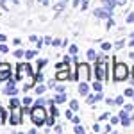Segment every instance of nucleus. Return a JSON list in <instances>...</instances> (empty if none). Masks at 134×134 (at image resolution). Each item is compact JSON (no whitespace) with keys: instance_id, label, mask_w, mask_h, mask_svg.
I'll return each instance as SVG.
<instances>
[{"instance_id":"nucleus-59","label":"nucleus","mask_w":134,"mask_h":134,"mask_svg":"<svg viewBox=\"0 0 134 134\" xmlns=\"http://www.w3.org/2000/svg\"><path fill=\"white\" fill-rule=\"evenodd\" d=\"M131 73H132V77H134V66H132V70H131Z\"/></svg>"},{"instance_id":"nucleus-30","label":"nucleus","mask_w":134,"mask_h":134,"mask_svg":"<svg viewBox=\"0 0 134 134\" xmlns=\"http://www.w3.org/2000/svg\"><path fill=\"white\" fill-rule=\"evenodd\" d=\"M7 52H9V47L4 45V43H0V54H7Z\"/></svg>"},{"instance_id":"nucleus-34","label":"nucleus","mask_w":134,"mask_h":134,"mask_svg":"<svg viewBox=\"0 0 134 134\" xmlns=\"http://www.w3.org/2000/svg\"><path fill=\"white\" fill-rule=\"evenodd\" d=\"M45 90H47V88H45V86H36V93H38V95H41V93H45Z\"/></svg>"},{"instance_id":"nucleus-22","label":"nucleus","mask_w":134,"mask_h":134,"mask_svg":"<svg viewBox=\"0 0 134 134\" xmlns=\"http://www.w3.org/2000/svg\"><path fill=\"white\" fill-rule=\"evenodd\" d=\"M109 120H111V124H113V125H118V124H122V118H120V114H118V116H111Z\"/></svg>"},{"instance_id":"nucleus-11","label":"nucleus","mask_w":134,"mask_h":134,"mask_svg":"<svg viewBox=\"0 0 134 134\" xmlns=\"http://www.w3.org/2000/svg\"><path fill=\"white\" fill-rule=\"evenodd\" d=\"M16 4H18V0H0V5L4 11H11L13 5H16Z\"/></svg>"},{"instance_id":"nucleus-37","label":"nucleus","mask_w":134,"mask_h":134,"mask_svg":"<svg viewBox=\"0 0 134 134\" xmlns=\"http://www.w3.org/2000/svg\"><path fill=\"white\" fill-rule=\"evenodd\" d=\"M124 109H125V111H129V113H131V111L134 109V104H125V105H124Z\"/></svg>"},{"instance_id":"nucleus-1","label":"nucleus","mask_w":134,"mask_h":134,"mask_svg":"<svg viewBox=\"0 0 134 134\" xmlns=\"http://www.w3.org/2000/svg\"><path fill=\"white\" fill-rule=\"evenodd\" d=\"M47 109H45V105H40V104H36L34 107L31 109V120L34 125H38V127H41L45 122H47Z\"/></svg>"},{"instance_id":"nucleus-44","label":"nucleus","mask_w":134,"mask_h":134,"mask_svg":"<svg viewBox=\"0 0 134 134\" xmlns=\"http://www.w3.org/2000/svg\"><path fill=\"white\" fill-rule=\"evenodd\" d=\"M116 2V5H125L127 4V0H114Z\"/></svg>"},{"instance_id":"nucleus-55","label":"nucleus","mask_w":134,"mask_h":134,"mask_svg":"<svg viewBox=\"0 0 134 134\" xmlns=\"http://www.w3.org/2000/svg\"><path fill=\"white\" fill-rule=\"evenodd\" d=\"M40 4H45V5H48V0H38Z\"/></svg>"},{"instance_id":"nucleus-42","label":"nucleus","mask_w":134,"mask_h":134,"mask_svg":"<svg viewBox=\"0 0 134 134\" xmlns=\"http://www.w3.org/2000/svg\"><path fill=\"white\" fill-rule=\"evenodd\" d=\"M13 43H14V47H20V45H21V40H18V38H14V40H13Z\"/></svg>"},{"instance_id":"nucleus-2","label":"nucleus","mask_w":134,"mask_h":134,"mask_svg":"<svg viewBox=\"0 0 134 134\" xmlns=\"http://www.w3.org/2000/svg\"><path fill=\"white\" fill-rule=\"evenodd\" d=\"M72 79L75 82H81V81H90L91 79V68L88 63H81L77 64V70L72 72Z\"/></svg>"},{"instance_id":"nucleus-10","label":"nucleus","mask_w":134,"mask_h":134,"mask_svg":"<svg viewBox=\"0 0 134 134\" xmlns=\"http://www.w3.org/2000/svg\"><path fill=\"white\" fill-rule=\"evenodd\" d=\"M66 79H72V73L68 72V70H57L55 81H66Z\"/></svg>"},{"instance_id":"nucleus-19","label":"nucleus","mask_w":134,"mask_h":134,"mask_svg":"<svg viewBox=\"0 0 134 134\" xmlns=\"http://www.w3.org/2000/svg\"><path fill=\"white\" fill-rule=\"evenodd\" d=\"M73 132H75V134H84V132H86V129H84L82 125L75 124V127H73Z\"/></svg>"},{"instance_id":"nucleus-49","label":"nucleus","mask_w":134,"mask_h":134,"mask_svg":"<svg viewBox=\"0 0 134 134\" xmlns=\"http://www.w3.org/2000/svg\"><path fill=\"white\" fill-rule=\"evenodd\" d=\"M105 132H113V124H111V125H105Z\"/></svg>"},{"instance_id":"nucleus-13","label":"nucleus","mask_w":134,"mask_h":134,"mask_svg":"<svg viewBox=\"0 0 134 134\" xmlns=\"http://www.w3.org/2000/svg\"><path fill=\"white\" fill-rule=\"evenodd\" d=\"M100 2H102L104 7H105V9H109V11H113L114 5H116V2H114V0H100Z\"/></svg>"},{"instance_id":"nucleus-21","label":"nucleus","mask_w":134,"mask_h":134,"mask_svg":"<svg viewBox=\"0 0 134 134\" xmlns=\"http://www.w3.org/2000/svg\"><path fill=\"white\" fill-rule=\"evenodd\" d=\"M86 102L88 104H95L97 102V95H90V93H88V95H86Z\"/></svg>"},{"instance_id":"nucleus-17","label":"nucleus","mask_w":134,"mask_h":134,"mask_svg":"<svg viewBox=\"0 0 134 134\" xmlns=\"http://www.w3.org/2000/svg\"><path fill=\"white\" fill-rule=\"evenodd\" d=\"M36 55H38V48H36V50H27V52H25V57H27L29 61H31V59H34Z\"/></svg>"},{"instance_id":"nucleus-20","label":"nucleus","mask_w":134,"mask_h":134,"mask_svg":"<svg viewBox=\"0 0 134 134\" xmlns=\"http://www.w3.org/2000/svg\"><path fill=\"white\" fill-rule=\"evenodd\" d=\"M11 107H13V109H18V107H20V100H18V98H16V95H14V98H11Z\"/></svg>"},{"instance_id":"nucleus-47","label":"nucleus","mask_w":134,"mask_h":134,"mask_svg":"<svg viewBox=\"0 0 134 134\" xmlns=\"http://www.w3.org/2000/svg\"><path fill=\"white\" fill-rule=\"evenodd\" d=\"M81 9H82V11H86V9H88V0H84V2H82V5H81Z\"/></svg>"},{"instance_id":"nucleus-50","label":"nucleus","mask_w":134,"mask_h":134,"mask_svg":"<svg viewBox=\"0 0 134 134\" xmlns=\"http://www.w3.org/2000/svg\"><path fill=\"white\" fill-rule=\"evenodd\" d=\"M54 131H55V132H63V129H61V125H55V127H54Z\"/></svg>"},{"instance_id":"nucleus-40","label":"nucleus","mask_w":134,"mask_h":134,"mask_svg":"<svg viewBox=\"0 0 134 134\" xmlns=\"http://www.w3.org/2000/svg\"><path fill=\"white\" fill-rule=\"evenodd\" d=\"M52 45H54V47H61L63 41H61V40H52Z\"/></svg>"},{"instance_id":"nucleus-60","label":"nucleus","mask_w":134,"mask_h":134,"mask_svg":"<svg viewBox=\"0 0 134 134\" xmlns=\"http://www.w3.org/2000/svg\"><path fill=\"white\" fill-rule=\"evenodd\" d=\"M64 2H66V0H64Z\"/></svg>"},{"instance_id":"nucleus-32","label":"nucleus","mask_w":134,"mask_h":134,"mask_svg":"<svg viewBox=\"0 0 134 134\" xmlns=\"http://www.w3.org/2000/svg\"><path fill=\"white\" fill-rule=\"evenodd\" d=\"M125 47V41H116L114 43V48H116V50H120V48H124Z\"/></svg>"},{"instance_id":"nucleus-8","label":"nucleus","mask_w":134,"mask_h":134,"mask_svg":"<svg viewBox=\"0 0 134 134\" xmlns=\"http://www.w3.org/2000/svg\"><path fill=\"white\" fill-rule=\"evenodd\" d=\"M20 114L21 113H18V109H16V111L13 109V113H11V116H9V124L14 125V127H16V125H21V116Z\"/></svg>"},{"instance_id":"nucleus-27","label":"nucleus","mask_w":134,"mask_h":134,"mask_svg":"<svg viewBox=\"0 0 134 134\" xmlns=\"http://www.w3.org/2000/svg\"><path fill=\"white\" fill-rule=\"evenodd\" d=\"M70 109H72V111H77V109H79V102H77V100H70Z\"/></svg>"},{"instance_id":"nucleus-26","label":"nucleus","mask_w":134,"mask_h":134,"mask_svg":"<svg viewBox=\"0 0 134 134\" xmlns=\"http://www.w3.org/2000/svg\"><path fill=\"white\" fill-rule=\"evenodd\" d=\"M100 47H102V50H104V52H107V50H111V48H113V45H111V43H107V41H104Z\"/></svg>"},{"instance_id":"nucleus-46","label":"nucleus","mask_w":134,"mask_h":134,"mask_svg":"<svg viewBox=\"0 0 134 134\" xmlns=\"http://www.w3.org/2000/svg\"><path fill=\"white\" fill-rule=\"evenodd\" d=\"M66 118H68V120H72V118H73V113H72V109H70V111H66Z\"/></svg>"},{"instance_id":"nucleus-53","label":"nucleus","mask_w":134,"mask_h":134,"mask_svg":"<svg viewBox=\"0 0 134 134\" xmlns=\"http://www.w3.org/2000/svg\"><path fill=\"white\" fill-rule=\"evenodd\" d=\"M72 122H73V124H79L81 120H79V116H73V118H72Z\"/></svg>"},{"instance_id":"nucleus-5","label":"nucleus","mask_w":134,"mask_h":134,"mask_svg":"<svg viewBox=\"0 0 134 134\" xmlns=\"http://www.w3.org/2000/svg\"><path fill=\"white\" fill-rule=\"evenodd\" d=\"M11 79V66L7 63H0V84Z\"/></svg>"},{"instance_id":"nucleus-38","label":"nucleus","mask_w":134,"mask_h":134,"mask_svg":"<svg viewBox=\"0 0 134 134\" xmlns=\"http://www.w3.org/2000/svg\"><path fill=\"white\" fill-rule=\"evenodd\" d=\"M111 27H114V20L113 18H107V29H111Z\"/></svg>"},{"instance_id":"nucleus-18","label":"nucleus","mask_w":134,"mask_h":134,"mask_svg":"<svg viewBox=\"0 0 134 134\" xmlns=\"http://www.w3.org/2000/svg\"><path fill=\"white\" fill-rule=\"evenodd\" d=\"M86 55H88V61H93V59H97V52L93 50V48H90V50L86 52Z\"/></svg>"},{"instance_id":"nucleus-43","label":"nucleus","mask_w":134,"mask_h":134,"mask_svg":"<svg viewBox=\"0 0 134 134\" xmlns=\"http://www.w3.org/2000/svg\"><path fill=\"white\" fill-rule=\"evenodd\" d=\"M93 131H95V132H100L102 129H100V125H98V124H95V125H93Z\"/></svg>"},{"instance_id":"nucleus-61","label":"nucleus","mask_w":134,"mask_h":134,"mask_svg":"<svg viewBox=\"0 0 134 134\" xmlns=\"http://www.w3.org/2000/svg\"><path fill=\"white\" fill-rule=\"evenodd\" d=\"M132 98H134V97H132Z\"/></svg>"},{"instance_id":"nucleus-31","label":"nucleus","mask_w":134,"mask_h":134,"mask_svg":"<svg viewBox=\"0 0 134 134\" xmlns=\"http://www.w3.org/2000/svg\"><path fill=\"white\" fill-rule=\"evenodd\" d=\"M125 21H127V23H132L134 21V13H129V14L125 16Z\"/></svg>"},{"instance_id":"nucleus-4","label":"nucleus","mask_w":134,"mask_h":134,"mask_svg":"<svg viewBox=\"0 0 134 134\" xmlns=\"http://www.w3.org/2000/svg\"><path fill=\"white\" fill-rule=\"evenodd\" d=\"M25 75H31L32 77V68H31V64L29 63H23V64H20L18 66V72H16V81H20V79H23Z\"/></svg>"},{"instance_id":"nucleus-48","label":"nucleus","mask_w":134,"mask_h":134,"mask_svg":"<svg viewBox=\"0 0 134 134\" xmlns=\"http://www.w3.org/2000/svg\"><path fill=\"white\" fill-rule=\"evenodd\" d=\"M109 118V113H102L100 114V120H107Z\"/></svg>"},{"instance_id":"nucleus-57","label":"nucleus","mask_w":134,"mask_h":134,"mask_svg":"<svg viewBox=\"0 0 134 134\" xmlns=\"http://www.w3.org/2000/svg\"><path fill=\"white\" fill-rule=\"evenodd\" d=\"M129 45H131V47H134V38L131 40V41H129Z\"/></svg>"},{"instance_id":"nucleus-58","label":"nucleus","mask_w":134,"mask_h":134,"mask_svg":"<svg viewBox=\"0 0 134 134\" xmlns=\"http://www.w3.org/2000/svg\"><path fill=\"white\" fill-rule=\"evenodd\" d=\"M129 57H131V59H134V52H131V54H129Z\"/></svg>"},{"instance_id":"nucleus-9","label":"nucleus","mask_w":134,"mask_h":134,"mask_svg":"<svg viewBox=\"0 0 134 134\" xmlns=\"http://www.w3.org/2000/svg\"><path fill=\"white\" fill-rule=\"evenodd\" d=\"M120 118H122V125H124V127H129V125H131V122H132V116H129V111H125V109H122V111H120Z\"/></svg>"},{"instance_id":"nucleus-56","label":"nucleus","mask_w":134,"mask_h":134,"mask_svg":"<svg viewBox=\"0 0 134 134\" xmlns=\"http://www.w3.org/2000/svg\"><path fill=\"white\" fill-rule=\"evenodd\" d=\"M79 2H81V0H73V7H75V5H79Z\"/></svg>"},{"instance_id":"nucleus-14","label":"nucleus","mask_w":134,"mask_h":134,"mask_svg":"<svg viewBox=\"0 0 134 134\" xmlns=\"http://www.w3.org/2000/svg\"><path fill=\"white\" fill-rule=\"evenodd\" d=\"M54 102H55V104H63V102H66V95H64V91H63V93H57V95L54 97Z\"/></svg>"},{"instance_id":"nucleus-45","label":"nucleus","mask_w":134,"mask_h":134,"mask_svg":"<svg viewBox=\"0 0 134 134\" xmlns=\"http://www.w3.org/2000/svg\"><path fill=\"white\" fill-rule=\"evenodd\" d=\"M55 91H57V93H63V91H64V88H63V86H57V84H55Z\"/></svg>"},{"instance_id":"nucleus-29","label":"nucleus","mask_w":134,"mask_h":134,"mask_svg":"<svg viewBox=\"0 0 134 134\" xmlns=\"http://www.w3.org/2000/svg\"><path fill=\"white\" fill-rule=\"evenodd\" d=\"M124 95H125V97H131V98H132V97H134V90H132V88H127V90L124 91Z\"/></svg>"},{"instance_id":"nucleus-6","label":"nucleus","mask_w":134,"mask_h":134,"mask_svg":"<svg viewBox=\"0 0 134 134\" xmlns=\"http://www.w3.org/2000/svg\"><path fill=\"white\" fill-rule=\"evenodd\" d=\"M93 14L97 16V18H102V20H107V18H111V11L109 9H105V7H98V9H95L93 11Z\"/></svg>"},{"instance_id":"nucleus-7","label":"nucleus","mask_w":134,"mask_h":134,"mask_svg":"<svg viewBox=\"0 0 134 134\" xmlns=\"http://www.w3.org/2000/svg\"><path fill=\"white\" fill-rule=\"evenodd\" d=\"M14 82H16V79H11L9 82H7V86L4 88V93H5V95H13V97H14V95L18 93V88H16Z\"/></svg>"},{"instance_id":"nucleus-51","label":"nucleus","mask_w":134,"mask_h":134,"mask_svg":"<svg viewBox=\"0 0 134 134\" xmlns=\"http://www.w3.org/2000/svg\"><path fill=\"white\" fill-rule=\"evenodd\" d=\"M29 40H31V41H34V43H36V41H38V40H40V38H38V36H34V34H32V36H31V38H29Z\"/></svg>"},{"instance_id":"nucleus-41","label":"nucleus","mask_w":134,"mask_h":134,"mask_svg":"<svg viewBox=\"0 0 134 134\" xmlns=\"http://www.w3.org/2000/svg\"><path fill=\"white\" fill-rule=\"evenodd\" d=\"M45 64H47V59H40V61H38V68H43Z\"/></svg>"},{"instance_id":"nucleus-24","label":"nucleus","mask_w":134,"mask_h":134,"mask_svg":"<svg viewBox=\"0 0 134 134\" xmlns=\"http://www.w3.org/2000/svg\"><path fill=\"white\" fill-rule=\"evenodd\" d=\"M14 57H16V59H21V57H25V52L20 50V48H16V50H14Z\"/></svg>"},{"instance_id":"nucleus-39","label":"nucleus","mask_w":134,"mask_h":134,"mask_svg":"<svg viewBox=\"0 0 134 134\" xmlns=\"http://www.w3.org/2000/svg\"><path fill=\"white\" fill-rule=\"evenodd\" d=\"M43 41H45V45H52V38H50V36H45Z\"/></svg>"},{"instance_id":"nucleus-33","label":"nucleus","mask_w":134,"mask_h":134,"mask_svg":"<svg viewBox=\"0 0 134 134\" xmlns=\"http://www.w3.org/2000/svg\"><path fill=\"white\" fill-rule=\"evenodd\" d=\"M21 102H23V105H31L32 98H31V97H23V100H21Z\"/></svg>"},{"instance_id":"nucleus-35","label":"nucleus","mask_w":134,"mask_h":134,"mask_svg":"<svg viewBox=\"0 0 134 134\" xmlns=\"http://www.w3.org/2000/svg\"><path fill=\"white\" fill-rule=\"evenodd\" d=\"M124 97H125V95H124ZM124 97H116L114 104H118V105H124V102H125V100H124Z\"/></svg>"},{"instance_id":"nucleus-23","label":"nucleus","mask_w":134,"mask_h":134,"mask_svg":"<svg viewBox=\"0 0 134 134\" xmlns=\"http://www.w3.org/2000/svg\"><path fill=\"white\" fill-rule=\"evenodd\" d=\"M63 9H64V2H59V4L54 5V11H55V13H61Z\"/></svg>"},{"instance_id":"nucleus-36","label":"nucleus","mask_w":134,"mask_h":134,"mask_svg":"<svg viewBox=\"0 0 134 134\" xmlns=\"http://www.w3.org/2000/svg\"><path fill=\"white\" fill-rule=\"evenodd\" d=\"M45 125H54V116H47V122H45Z\"/></svg>"},{"instance_id":"nucleus-25","label":"nucleus","mask_w":134,"mask_h":134,"mask_svg":"<svg viewBox=\"0 0 134 134\" xmlns=\"http://www.w3.org/2000/svg\"><path fill=\"white\" fill-rule=\"evenodd\" d=\"M68 52H70V55H75V54L79 52V48H77V45H70V47H68Z\"/></svg>"},{"instance_id":"nucleus-15","label":"nucleus","mask_w":134,"mask_h":134,"mask_svg":"<svg viewBox=\"0 0 134 134\" xmlns=\"http://www.w3.org/2000/svg\"><path fill=\"white\" fill-rule=\"evenodd\" d=\"M7 122V113H5V109L0 105V125H4Z\"/></svg>"},{"instance_id":"nucleus-12","label":"nucleus","mask_w":134,"mask_h":134,"mask_svg":"<svg viewBox=\"0 0 134 134\" xmlns=\"http://www.w3.org/2000/svg\"><path fill=\"white\" fill-rule=\"evenodd\" d=\"M79 93H81L82 97H86V95L90 93V84H88V81H81V82H79Z\"/></svg>"},{"instance_id":"nucleus-28","label":"nucleus","mask_w":134,"mask_h":134,"mask_svg":"<svg viewBox=\"0 0 134 134\" xmlns=\"http://www.w3.org/2000/svg\"><path fill=\"white\" fill-rule=\"evenodd\" d=\"M93 90L95 91H102V81H97V82L93 84Z\"/></svg>"},{"instance_id":"nucleus-54","label":"nucleus","mask_w":134,"mask_h":134,"mask_svg":"<svg viewBox=\"0 0 134 134\" xmlns=\"http://www.w3.org/2000/svg\"><path fill=\"white\" fill-rule=\"evenodd\" d=\"M5 41V36H4V34H0V43H4Z\"/></svg>"},{"instance_id":"nucleus-16","label":"nucleus","mask_w":134,"mask_h":134,"mask_svg":"<svg viewBox=\"0 0 134 134\" xmlns=\"http://www.w3.org/2000/svg\"><path fill=\"white\" fill-rule=\"evenodd\" d=\"M55 70H70V61L57 63V64H55Z\"/></svg>"},{"instance_id":"nucleus-3","label":"nucleus","mask_w":134,"mask_h":134,"mask_svg":"<svg viewBox=\"0 0 134 134\" xmlns=\"http://www.w3.org/2000/svg\"><path fill=\"white\" fill-rule=\"evenodd\" d=\"M129 77V68L125 63H114L113 64V81L116 82H122Z\"/></svg>"},{"instance_id":"nucleus-52","label":"nucleus","mask_w":134,"mask_h":134,"mask_svg":"<svg viewBox=\"0 0 134 134\" xmlns=\"http://www.w3.org/2000/svg\"><path fill=\"white\" fill-rule=\"evenodd\" d=\"M36 104H40V105H45V100H43V98H38V100H36Z\"/></svg>"}]
</instances>
